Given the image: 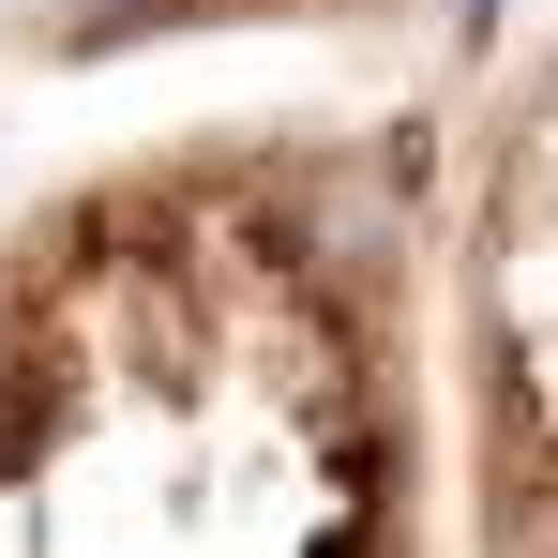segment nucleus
<instances>
[{
    "mask_svg": "<svg viewBox=\"0 0 558 558\" xmlns=\"http://www.w3.org/2000/svg\"><path fill=\"white\" fill-rule=\"evenodd\" d=\"M438 392L332 167L151 151L0 227V558H438Z\"/></svg>",
    "mask_w": 558,
    "mask_h": 558,
    "instance_id": "nucleus-1",
    "label": "nucleus"
},
{
    "mask_svg": "<svg viewBox=\"0 0 558 558\" xmlns=\"http://www.w3.org/2000/svg\"><path fill=\"white\" fill-rule=\"evenodd\" d=\"M453 453L468 558H558V0H529L453 242Z\"/></svg>",
    "mask_w": 558,
    "mask_h": 558,
    "instance_id": "nucleus-2",
    "label": "nucleus"
},
{
    "mask_svg": "<svg viewBox=\"0 0 558 558\" xmlns=\"http://www.w3.org/2000/svg\"><path fill=\"white\" fill-rule=\"evenodd\" d=\"M257 15H377V0H92V31H257Z\"/></svg>",
    "mask_w": 558,
    "mask_h": 558,
    "instance_id": "nucleus-3",
    "label": "nucleus"
}]
</instances>
